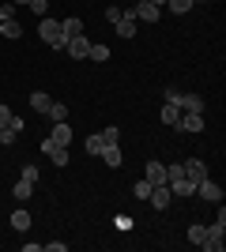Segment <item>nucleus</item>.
<instances>
[{
  "label": "nucleus",
  "instance_id": "f257e3e1",
  "mask_svg": "<svg viewBox=\"0 0 226 252\" xmlns=\"http://www.w3.org/2000/svg\"><path fill=\"white\" fill-rule=\"evenodd\" d=\"M223 245H226V211L219 207V219H215V226H207V237L200 241V249H207V252H223Z\"/></svg>",
  "mask_w": 226,
  "mask_h": 252
},
{
  "label": "nucleus",
  "instance_id": "f03ea898",
  "mask_svg": "<svg viewBox=\"0 0 226 252\" xmlns=\"http://www.w3.org/2000/svg\"><path fill=\"white\" fill-rule=\"evenodd\" d=\"M38 34H42V42L49 45V49H65V34H61V19H49V15H42V23H38Z\"/></svg>",
  "mask_w": 226,
  "mask_h": 252
},
{
  "label": "nucleus",
  "instance_id": "7ed1b4c3",
  "mask_svg": "<svg viewBox=\"0 0 226 252\" xmlns=\"http://www.w3.org/2000/svg\"><path fill=\"white\" fill-rule=\"evenodd\" d=\"M147 200H151V207H155V211H166V207L173 203V192H170V185H151Z\"/></svg>",
  "mask_w": 226,
  "mask_h": 252
},
{
  "label": "nucleus",
  "instance_id": "20e7f679",
  "mask_svg": "<svg viewBox=\"0 0 226 252\" xmlns=\"http://www.w3.org/2000/svg\"><path fill=\"white\" fill-rule=\"evenodd\" d=\"M196 196H200V200H207V203H223V189H219L215 181H196Z\"/></svg>",
  "mask_w": 226,
  "mask_h": 252
},
{
  "label": "nucleus",
  "instance_id": "39448f33",
  "mask_svg": "<svg viewBox=\"0 0 226 252\" xmlns=\"http://www.w3.org/2000/svg\"><path fill=\"white\" fill-rule=\"evenodd\" d=\"M42 151H45V155H49V162H53V166H61V169L68 166V147H61V143H53V139H42Z\"/></svg>",
  "mask_w": 226,
  "mask_h": 252
},
{
  "label": "nucleus",
  "instance_id": "423d86ee",
  "mask_svg": "<svg viewBox=\"0 0 226 252\" xmlns=\"http://www.w3.org/2000/svg\"><path fill=\"white\" fill-rule=\"evenodd\" d=\"M113 27H117L121 38H136V27H140V19H136V15H132V8H129V11H121V19L113 23Z\"/></svg>",
  "mask_w": 226,
  "mask_h": 252
},
{
  "label": "nucleus",
  "instance_id": "0eeeda50",
  "mask_svg": "<svg viewBox=\"0 0 226 252\" xmlns=\"http://www.w3.org/2000/svg\"><path fill=\"white\" fill-rule=\"evenodd\" d=\"M132 15H136L140 23H159V4H151V0H136Z\"/></svg>",
  "mask_w": 226,
  "mask_h": 252
},
{
  "label": "nucleus",
  "instance_id": "6e6552de",
  "mask_svg": "<svg viewBox=\"0 0 226 252\" xmlns=\"http://www.w3.org/2000/svg\"><path fill=\"white\" fill-rule=\"evenodd\" d=\"M65 49H68V57L83 61L87 53H91V42H87V34H75V38H68V42H65Z\"/></svg>",
  "mask_w": 226,
  "mask_h": 252
},
{
  "label": "nucleus",
  "instance_id": "1a4fd4ad",
  "mask_svg": "<svg viewBox=\"0 0 226 252\" xmlns=\"http://www.w3.org/2000/svg\"><path fill=\"white\" fill-rule=\"evenodd\" d=\"M173 128H181V132H204V113H181Z\"/></svg>",
  "mask_w": 226,
  "mask_h": 252
},
{
  "label": "nucleus",
  "instance_id": "9d476101",
  "mask_svg": "<svg viewBox=\"0 0 226 252\" xmlns=\"http://www.w3.org/2000/svg\"><path fill=\"white\" fill-rule=\"evenodd\" d=\"M181 169H185V177H189V181H204V177H207V166L200 162V158H189V162H181Z\"/></svg>",
  "mask_w": 226,
  "mask_h": 252
},
{
  "label": "nucleus",
  "instance_id": "9b49d317",
  "mask_svg": "<svg viewBox=\"0 0 226 252\" xmlns=\"http://www.w3.org/2000/svg\"><path fill=\"white\" fill-rule=\"evenodd\" d=\"M177 105H181V113H204V98H200V94H185V91H181Z\"/></svg>",
  "mask_w": 226,
  "mask_h": 252
},
{
  "label": "nucleus",
  "instance_id": "f8f14e48",
  "mask_svg": "<svg viewBox=\"0 0 226 252\" xmlns=\"http://www.w3.org/2000/svg\"><path fill=\"white\" fill-rule=\"evenodd\" d=\"M61 34H65V42H68V38H75V34H83V19H79V15L61 19Z\"/></svg>",
  "mask_w": 226,
  "mask_h": 252
},
{
  "label": "nucleus",
  "instance_id": "ddd939ff",
  "mask_svg": "<svg viewBox=\"0 0 226 252\" xmlns=\"http://www.w3.org/2000/svg\"><path fill=\"white\" fill-rule=\"evenodd\" d=\"M49 139H53V143H61V147H68V143H72V128H68V121H57Z\"/></svg>",
  "mask_w": 226,
  "mask_h": 252
},
{
  "label": "nucleus",
  "instance_id": "4468645a",
  "mask_svg": "<svg viewBox=\"0 0 226 252\" xmlns=\"http://www.w3.org/2000/svg\"><path fill=\"white\" fill-rule=\"evenodd\" d=\"M170 192H173V196H196V181L177 177V181H170Z\"/></svg>",
  "mask_w": 226,
  "mask_h": 252
},
{
  "label": "nucleus",
  "instance_id": "2eb2a0df",
  "mask_svg": "<svg viewBox=\"0 0 226 252\" xmlns=\"http://www.w3.org/2000/svg\"><path fill=\"white\" fill-rule=\"evenodd\" d=\"M147 181L151 185H166V166L162 162H147Z\"/></svg>",
  "mask_w": 226,
  "mask_h": 252
},
{
  "label": "nucleus",
  "instance_id": "dca6fc26",
  "mask_svg": "<svg viewBox=\"0 0 226 252\" xmlns=\"http://www.w3.org/2000/svg\"><path fill=\"white\" fill-rule=\"evenodd\" d=\"M11 230L27 233V230H31V215H27V211H11Z\"/></svg>",
  "mask_w": 226,
  "mask_h": 252
},
{
  "label": "nucleus",
  "instance_id": "f3484780",
  "mask_svg": "<svg viewBox=\"0 0 226 252\" xmlns=\"http://www.w3.org/2000/svg\"><path fill=\"white\" fill-rule=\"evenodd\" d=\"M159 117H162V125H170V128H173V125H177V117H181V105L166 102V105H162V113H159Z\"/></svg>",
  "mask_w": 226,
  "mask_h": 252
},
{
  "label": "nucleus",
  "instance_id": "a211bd4d",
  "mask_svg": "<svg viewBox=\"0 0 226 252\" xmlns=\"http://www.w3.org/2000/svg\"><path fill=\"white\" fill-rule=\"evenodd\" d=\"M0 34L15 42V38H19V34H23V27H19V23H15V19H0Z\"/></svg>",
  "mask_w": 226,
  "mask_h": 252
},
{
  "label": "nucleus",
  "instance_id": "6ab92c4d",
  "mask_svg": "<svg viewBox=\"0 0 226 252\" xmlns=\"http://www.w3.org/2000/svg\"><path fill=\"white\" fill-rule=\"evenodd\" d=\"M87 57H91V61H98V64L109 61V45H106V42H91V53H87Z\"/></svg>",
  "mask_w": 226,
  "mask_h": 252
},
{
  "label": "nucleus",
  "instance_id": "aec40b11",
  "mask_svg": "<svg viewBox=\"0 0 226 252\" xmlns=\"http://www.w3.org/2000/svg\"><path fill=\"white\" fill-rule=\"evenodd\" d=\"M31 105H34V109H38V113H45V109L53 105V98L45 94V91H34V94H31Z\"/></svg>",
  "mask_w": 226,
  "mask_h": 252
},
{
  "label": "nucleus",
  "instance_id": "412c9836",
  "mask_svg": "<svg viewBox=\"0 0 226 252\" xmlns=\"http://www.w3.org/2000/svg\"><path fill=\"white\" fill-rule=\"evenodd\" d=\"M102 158H106V166H113V169H117V166H121V147H117V143L102 147Z\"/></svg>",
  "mask_w": 226,
  "mask_h": 252
},
{
  "label": "nucleus",
  "instance_id": "4be33fe9",
  "mask_svg": "<svg viewBox=\"0 0 226 252\" xmlns=\"http://www.w3.org/2000/svg\"><path fill=\"white\" fill-rule=\"evenodd\" d=\"M102 147H106V139H102V132H95V136H87V151H91V155H102Z\"/></svg>",
  "mask_w": 226,
  "mask_h": 252
},
{
  "label": "nucleus",
  "instance_id": "5701e85b",
  "mask_svg": "<svg viewBox=\"0 0 226 252\" xmlns=\"http://www.w3.org/2000/svg\"><path fill=\"white\" fill-rule=\"evenodd\" d=\"M11 192H15V200H31V192H34V185H31V181H19V185H15V189H11Z\"/></svg>",
  "mask_w": 226,
  "mask_h": 252
},
{
  "label": "nucleus",
  "instance_id": "b1692460",
  "mask_svg": "<svg viewBox=\"0 0 226 252\" xmlns=\"http://www.w3.org/2000/svg\"><path fill=\"white\" fill-rule=\"evenodd\" d=\"M166 8H170L173 15H185V11L193 8V0H166Z\"/></svg>",
  "mask_w": 226,
  "mask_h": 252
},
{
  "label": "nucleus",
  "instance_id": "393cba45",
  "mask_svg": "<svg viewBox=\"0 0 226 252\" xmlns=\"http://www.w3.org/2000/svg\"><path fill=\"white\" fill-rule=\"evenodd\" d=\"M15 139H19V132H15L11 125H4V128H0V143H4V147H11Z\"/></svg>",
  "mask_w": 226,
  "mask_h": 252
},
{
  "label": "nucleus",
  "instance_id": "a878e982",
  "mask_svg": "<svg viewBox=\"0 0 226 252\" xmlns=\"http://www.w3.org/2000/svg\"><path fill=\"white\" fill-rule=\"evenodd\" d=\"M147 192H151V181H147V177L132 185V196H136V200H147Z\"/></svg>",
  "mask_w": 226,
  "mask_h": 252
},
{
  "label": "nucleus",
  "instance_id": "bb28decb",
  "mask_svg": "<svg viewBox=\"0 0 226 252\" xmlns=\"http://www.w3.org/2000/svg\"><path fill=\"white\" fill-rule=\"evenodd\" d=\"M45 113L53 117V121H65V117H68V105H65V102H53L49 109H45Z\"/></svg>",
  "mask_w": 226,
  "mask_h": 252
},
{
  "label": "nucleus",
  "instance_id": "cd10ccee",
  "mask_svg": "<svg viewBox=\"0 0 226 252\" xmlns=\"http://www.w3.org/2000/svg\"><path fill=\"white\" fill-rule=\"evenodd\" d=\"M204 237H207V226H189V241L193 245H200Z\"/></svg>",
  "mask_w": 226,
  "mask_h": 252
},
{
  "label": "nucleus",
  "instance_id": "c85d7f7f",
  "mask_svg": "<svg viewBox=\"0 0 226 252\" xmlns=\"http://www.w3.org/2000/svg\"><path fill=\"white\" fill-rule=\"evenodd\" d=\"M102 139H106V147H109V143H117V139H121V132L109 125V128H102Z\"/></svg>",
  "mask_w": 226,
  "mask_h": 252
},
{
  "label": "nucleus",
  "instance_id": "c756f323",
  "mask_svg": "<svg viewBox=\"0 0 226 252\" xmlns=\"http://www.w3.org/2000/svg\"><path fill=\"white\" fill-rule=\"evenodd\" d=\"M23 181H31V185H38V181H42V177H38V166H23Z\"/></svg>",
  "mask_w": 226,
  "mask_h": 252
},
{
  "label": "nucleus",
  "instance_id": "7c9ffc66",
  "mask_svg": "<svg viewBox=\"0 0 226 252\" xmlns=\"http://www.w3.org/2000/svg\"><path fill=\"white\" fill-rule=\"evenodd\" d=\"M45 8H49V0H31V11H34V15H45Z\"/></svg>",
  "mask_w": 226,
  "mask_h": 252
},
{
  "label": "nucleus",
  "instance_id": "2f4dec72",
  "mask_svg": "<svg viewBox=\"0 0 226 252\" xmlns=\"http://www.w3.org/2000/svg\"><path fill=\"white\" fill-rule=\"evenodd\" d=\"M45 249H49V252H68V245H65V241H49Z\"/></svg>",
  "mask_w": 226,
  "mask_h": 252
},
{
  "label": "nucleus",
  "instance_id": "473e14b6",
  "mask_svg": "<svg viewBox=\"0 0 226 252\" xmlns=\"http://www.w3.org/2000/svg\"><path fill=\"white\" fill-rule=\"evenodd\" d=\"M8 121H11V109H8V105H0V128L8 125Z\"/></svg>",
  "mask_w": 226,
  "mask_h": 252
},
{
  "label": "nucleus",
  "instance_id": "72a5a7b5",
  "mask_svg": "<svg viewBox=\"0 0 226 252\" xmlns=\"http://www.w3.org/2000/svg\"><path fill=\"white\" fill-rule=\"evenodd\" d=\"M11 4H31V0H11Z\"/></svg>",
  "mask_w": 226,
  "mask_h": 252
},
{
  "label": "nucleus",
  "instance_id": "f704fd0d",
  "mask_svg": "<svg viewBox=\"0 0 226 252\" xmlns=\"http://www.w3.org/2000/svg\"><path fill=\"white\" fill-rule=\"evenodd\" d=\"M151 4H159V8H162V4H166V0H151Z\"/></svg>",
  "mask_w": 226,
  "mask_h": 252
},
{
  "label": "nucleus",
  "instance_id": "c9c22d12",
  "mask_svg": "<svg viewBox=\"0 0 226 252\" xmlns=\"http://www.w3.org/2000/svg\"><path fill=\"white\" fill-rule=\"evenodd\" d=\"M193 4H207V0H193Z\"/></svg>",
  "mask_w": 226,
  "mask_h": 252
}]
</instances>
